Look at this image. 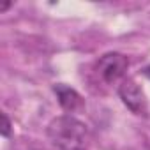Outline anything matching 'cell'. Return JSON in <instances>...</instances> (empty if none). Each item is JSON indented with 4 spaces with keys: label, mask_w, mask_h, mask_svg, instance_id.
Here are the masks:
<instances>
[{
    "label": "cell",
    "mask_w": 150,
    "mask_h": 150,
    "mask_svg": "<svg viewBox=\"0 0 150 150\" xmlns=\"http://www.w3.org/2000/svg\"><path fill=\"white\" fill-rule=\"evenodd\" d=\"M48 138L57 150H87L88 129L71 115L57 117L48 125Z\"/></svg>",
    "instance_id": "cell-1"
},
{
    "label": "cell",
    "mask_w": 150,
    "mask_h": 150,
    "mask_svg": "<svg viewBox=\"0 0 150 150\" xmlns=\"http://www.w3.org/2000/svg\"><path fill=\"white\" fill-rule=\"evenodd\" d=\"M118 96H120L122 103L132 113H136V115H146V111H148L146 97H145L143 90L138 87V83L134 80L122 81V85L118 87Z\"/></svg>",
    "instance_id": "cell-3"
},
{
    "label": "cell",
    "mask_w": 150,
    "mask_h": 150,
    "mask_svg": "<svg viewBox=\"0 0 150 150\" xmlns=\"http://www.w3.org/2000/svg\"><path fill=\"white\" fill-rule=\"evenodd\" d=\"M9 134H11V122H9V118H7V115L2 113V136L7 138Z\"/></svg>",
    "instance_id": "cell-5"
},
{
    "label": "cell",
    "mask_w": 150,
    "mask_h": 150,
    "mask_svg": "<svg viewBox=\"0 0 150 150\" xmlns=\"http://www.w3.org/2000/svg\"><path fill=\"white\" fill-rule=\"evenodd\" d=\"M127 67H129L127 57H124L122 53H106L101 57L97 64V74L106 83H113L124 76Z\"/></svg>",
    "instance_id": "cell-2"
},
{
    "label": "cell",
    "mask_w": 150,
    "mask_h": 150,
    "mask_svg": "<svg viewBox=\"0 0 150 150\" xmlns=\"http://www.w3.org/2000/svg\"><path fill=\"white\" fill-rule=\"evenodd\" d=\"M143 74H145V76H146V78H148V80H150V65H148V67H145V69H143Z\"/></svg>",
    "instance_id": "cell-6"
},
{
    "label": "cell",
    "mask_w": 150,
    "mask_h": 150,
    "mask_svg": "<svg viewBox=\"0 0 150 150\" xmlns=\"http://www.w3.org/2000/svg\"><path fill=\"white\" fill-rule=\"evenodd\" d=\"M53 90H55V94H57V97H58V103H60V106H62L64 110H67V111H76V110H80V108L83 106L81 96L74 90V88H71V87L60 83V85H55Z\"/></svg>",
    "instance_id": "cell-4"
}]
</instances>
